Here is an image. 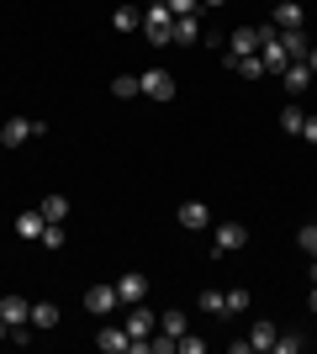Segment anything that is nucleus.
Masks as SVG:
<instances>
[{"mask_svg": "<svg viewBox=\"0 0 317 354\" xmlns=\"http://www.w3.org/2000/svg\"><path fill=\"white\" fill-rule=\"evenodd\" d=\"M143 37L148 43H175V11H169L164 0H153L148 11H143Z\"/></svg>", "mask_w": 317, "mask_h": 354, "instance_id": "1", "label": "nucleus"}, {"mask_svg": "<svg viewBox=\"0 0 317 354\" xmlns=\"http://www.w3.org/2000/svg\"><path fill=\"white\" fill-rule=\"evenodd\" d=\"M137 85H143L148 101H169V95H175V74L169 69H148V74H137Z\"/></svg>", "mask_w": 317, "mask_h": 354, "instance_id": "2", "label": "nucleus"}, {"mask_svg": "<svg viewBox=\"0 0 317 354\" xmlns=\"http://www.w3.org/2000/svg\"><path fill=\"white\" fill-rule=\"evenodd\" d=\"M143 296H148V275H143V270H133V275H122V281H117V301H122V307H137Z\"/></svg>", "mask_w": 317, "mask_h": 354, "instance_id": "3", "label": "nucleus"}, {"mask_svg": "<svg viewBox=\"0 0 317 354\" xmlns=\"http://www.w3.org/2000/svg\"><path fill=\"white\" fill-rule=\"evenodd\" d=\"M175 217H180L185 233H206V227H211V207H206V201H185Z\"/></svg>", "mask_w": 317, "mask_h": 354, "instance_id": "4", "label": "nucleus"}, {"mask_svg": "<svg viewBox=\"0 0 317 354\" xmlns=\"http://www.w3.org/2000/svg\"><path fill=\"white\" fill-rule=\"evenodd\" d=\"M249 243V227L243 222H217V254H238Z\"/></svg>", "mask_w": 317, "mask_h": 354, "instance_id": "5", "label": "nucleus"}, {"mask_svg": "<svg viewBox=\"0 0 317 354\" xmlns=\"http://www.w3.org/2000/svg\"><path fill=\"white\" fill-rule=\"evenodd\" d=\"M85 307H90L95 312V317H106V312H117L122 307V301H117V286H90V291H85Z\"/></svg>", "mask_w": 317, "mask_h": 354, "instance_id": "6", "label": "nucleus"}, {"mask_svg": "<svg viewBox=\"0 0 317 354\" xmlns=\"http://www.w3.org/2000/svg\"><path fill=\"white\" fill-rule=\"evenodd\" d=\"M127 333H133V339H153V333H159V317H153V312L137 301V307L127 312Z\"/></svg>", "mask_w": 317, "mask_h": 354, "instance_id": "7", "label": "nucleus"}, {"mask_svg": "<svg viewBox=\"0 0 317 354\" xmlns=\"http://www.w3.org/2000/svg\"><path fill=\"white\" fill-rule=\"evenodd\" d=\"M27 138H32V117H6L0 122V143L6 148H21Z\"/></svg>", "mask_w": 317, "mask_h": 354, "instance_id": "8", "label": "nucleus"}, {"mask_svg": "<svg viewBox=\"0 0 317 354\" xmlns=\"http://www.w3.org/2000/svg\"><path fill=\"white\" fill-rule=\"evenodd\" d=\"M0 317H6L11 328L32 323V301H27V296H0Z\"/></svg>", "mask_w": 317, "mask_h": 354, "instance_id": "9", "label": "nucleus"}, {"mask_svg": "<svg viewBox=\"0 0 317 354\" xmlns=\"http://www.w3.org/2000/svg\"><path fill=\"white\" fill-rule=\"evenodd\" d=\"M227 53H233V59H249V53H259V27H238L233 37H227Z\"/></svg>", "mask_w": 317, "mask_h": 354, "instance_id": "10", "label": "nucleus"}, {"mask_svg": "<svg viewBox=\"0 0 317 354\" xmlns=\"http://www.w3.org/2000/svg\"><path fill=\"white\" fill-rule=\"evenodd\" d=\"M59 323H64V312L53 307V301H32V328H37V333H53Z\"/></svg>", "mask_w": 317, "mask_h": 354, "instance_id": "11", "label": "nucleus"}, {"mask_svg": "<svg viewBox=\"0 0 317 354\" xmlns=\"http://www.w3.org/2000/svg\"><path fill=\"white\" fill-rule=\"evenodd\" d=\"M95 349L122 354V349H133V333H127V328H101V333H95Z\"/></svg>", "mask_w": 317, "mask_h": 354, "instance_id": "12", "label": "nucleus"}, {"mask_svg": "<svg viewBox=\"0 0 317 354\" xmlns=\"http://www.w3.org/2000/svg\"><path fill=\"white\" fill-rule=\"evenodd\" d=\"M259 59H265V74H280L286 69V43H280V37H270V43H259Z\"/></svg>", "mask_w": 317, "mask_h": 354, "instance_id": "13", "label": "nucleus"}, {"mask_svg": "<svg viewBox=\"0 0 317 354\" xmlns=\"http://www.w3.org/2000/svg\"><path fill=\"white\" fill-rule=\"evenodd\" d=\"M43 227H48L43 212H21V217H16V238H27V243H37V238H43Z\"/></svg>", "mask_w": 317, "mask_h": 354, "instance_id": "14", "label": "nucleus"}, {"mask_svg": "<svg viewBox=\"0 0 317 354\" xmlns=\"http://www.w3.org/2000/svg\"><path fill=\"white\" fill-rule=\"evenodd\" d=\"M275 339H280V328H275V323H265V317H259V323L249 328V339H243V344H249V349H275Z\"/></svg>", "mask_w": 317, "mask_h": 354, "instance_id": "15", "label": "nucleus"}, {"mask_svg": "<svg viewBox=\"0 0 317 354\" xmlns=\"http://www.w3.org/2000/svg\"><path fill=\"white\" fill-rule=\"evenodd\" d=\"M280 74H286V90H291V95H302V90H312V80H317V74L307 69V64H286Z\"/></svg>", "mask_w": 317, "mask_h": 354, "instance_id": "16", "label": "nucleus"}, {"mask_svg": "<svg viewBox=\"0 0 317 354\" xmlns=\"http://www.w3.org/2000/svg\"><path fill=\"white\" fill-rule=\"evenodd\" d=\"M275 27H280V32H302V27H307V16H302V6H296V0H286V6H280V11H275Z\"/></svg>", "mask_w": 317, "mask_h": 354, "instance_id": "17", "label": "nucleus"}, {"mask_svg": "<svg viewBox=\"0 0 317 354\" xmlns=\"http://www.w3.org/2000/svg\"><path fill=\"white\" fill-rule=\"evenodd\" d=\"M111 27H117V32H137V27H143V11H133V6H117V11H111Z\"/></svg>", "mask_w": 317, "mask_h": 354, "instance_id": "18", "label": "nucleus"}, {"mask_svg": "<svg viewBox=\"0 0 317 354\" xmlns=\"http://www.w3.org/2000/svg\"><path fill=\"white\" fill-rule=\"evenodd\" d=\"M111 95H117V101H133V95H143L137 74H117V80H111Z\"/></svg>", "mask_w": 317, "mask_h": 354, "instance_id": "19", "label": "nucleus"}, {"mask_svg": "<svg viewBox=\"0 0 317 354\" xmlns=\"http://www.w3.org/2000/svg\"><path fill=\"white\" fill-rule=\"evenodd\" d=\"M185 328H191V323H185V312H175V307H169V312H159V333H169V339H180Z\"/></svg>", "mask_w": 317, "mask_h": 354, "instance_id": "20", "label": "nucleus"}, {"mask_svg": "<svg viewBox=\"0 0 317 354\" xmlns=\"http://www.w3.org/2000/svg\"><path fill=\"white\" fill-rule=\"evenodd\" d=\"M37 212H43L48 222H64V217H69V196H43V207H37Z\"/></svg>", "mask_w": 317, "mask_h": 354, "instance_id": "21", "label": "nucleus"}, {"mask_svg": "<svg viewBox=\"0 0 317 354\" xmlns=\"http://www.w3.org/2000/svg\"><path fill=\"white\" fill-rule=\"evenodd\" d=\"M196 16H175V43H196Z\"/></svg>", "mask_w": 317, "mask_h": 354, "instance_id": "22", "label": "nucleus"}, {"mask_svg": "<svg viewBox=\"0 0 317 354\" xmlns=\"http://www.w3.org/2000/svg\"><path fill=\"white\" fill-rule=\"evenodd\" d=\"M302 122H307V111H302L296 101H291L286 111H280V127H286V133H302Z\"/></svg>", "mask_w": 317, "mask_h": 354, "instance_id": "23", "label": "nucleus"}, {"mask_svg": "<svg viewBox=\"0 0 317 354\" xmlns=\"http://www.w3.org/2000/svg\"><path fill=\"white\" fill-rule=\"evenodd\" d=\"M249 301H254V296L243 291V286H238V291H227V307H222V317H238V312L249 307Z\"/></svg>", "mask_w": 317, "mask_h": 354, "instance_id": "24", "label": "nucleus"}, {"mask_svg": "<svg viewBox=\"0 0 317 354\" xmlns=\"http://www.w3.org/2000/svg\"><path fill=\"white\" fill-rule=\"evenodd\" d=\"M222 307H227V291H201V312L222 317Z\"/></svg>", "mask_w": 317, "mask_h": 354, "instance_id": "25", "label": "nucleus"}, {"mask_svg": "<svg viewBox=\"0 0 317 354\" xmlns=\"http://www.w3.org/2000/svg\"><path fill=\"white\" fill-rule=\"evenodd\" d=\"M302 333H280V339H275V354H296V349H302Z\"/></svg>", "mask_w": 317, "mask_h": 354, "instance_id": "26", "label": "nucleus"}, {"mask_svg": "<svg viewBox=\"0 0 317 354\" xmlns=\"http://www.w3.org/2000/svg\"><path fill=\"white\" fill-rule=\"evenodd\" d=\"M43 243H48V249H64V222H48V227H43Z\"/></svg>", "mask_w": 317, "mask_h": 354, "instance_id": "27", "label": "nucleus"}, {"mask_svg": "<svg viewBox=\"0 0 317 354\" xmlns=\"http://www.w3.org/2000/svg\"><path fill=\"white\" fill-rule=\"evenodd\" d=\"M296 243H302V249H307V254H317V222H307L302 233H296Z\"/></svg>", "mask_w": 317, "mask_h": 354, "instance_id": "28", "label": "nucleus"}, {"mask_svg": "<svg viewBox=\"0 0 317 354\" xmlns=\"http://www.w3.org/2000/svg\"><path fill=\"white\" fill-rule=\"evenodd\" d=\"M164 6H169L175 16H196V6H201V0H164Z\"/></svg>", "mask_w": 317, "mask_h": 354, "instance_id": "29", "label": "nucleus"}, {"mask_svg": "<svg viewBox=\"0 0 317 354\" xmlns=\"http://www.w3.org/2000/svg\"><path fill=\"white\" fill-rule=\"evenodd\" d=\"M296 138H307V143H317V117H307V122H302V133H296Z\"/></svg>", "mask_w": 317, "mask_h": 354, "instance_id": "30", "label": "nucleus"}, {"mask_svg": "<svg viewBox=\"0 0 317 354\" xmlns=\"http://www.w3.org/2000/svg\"><path fill=\"white\" fill-rule=\"evenodd\" d=\"M307 69H312V74H317V43H312V53H307Z\"/></svg>", "mask_w": 317, "mask_h": 354, "instance_id": "31", "label": "nucleus"}, {"mask_svg": "<svg viewBox=\"0 0 317 354\" xmlns=\"http://www.w3.org/2000/svg\"><path fill=\"white\" fill-rule=\"evenodd\" d=\"M307 307H312V312H317V286H312V296H307Z\"/></svg>", "mask_w": 317, "mask_h": 354, "instance_id": "32", "label": "nucleus"}, {"mask_svg": "<svg viewBox=\"0 0 317 354\" xmlns=\"http://www.w3.org/2000/svg\"><path fill=\"white\" fill-rule=\"evenodd\" d=\"M201 6H227V0H201Z\"/></svg>", "mask_w": 317, "mask_h": 354, "instance_id": "33", "label": "nucleus"}, {"mask_svg": "<svg viewBox=\"0 0 317 354\" xmlns=\"http://www.w3.org/2000/svg\"><path fill=\"white\" fill-rule=\"evenodd\" d=\"M312 286H317V259H312Z\"/></svg>", "mask_w": 317, "mask_h": 354, "instance_id": "34", "label": "nucleus"}]
</instances>
